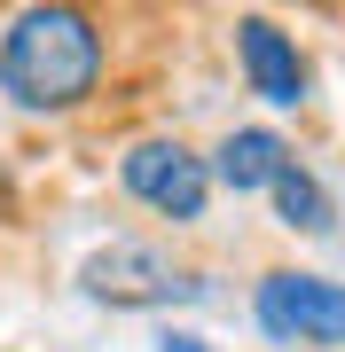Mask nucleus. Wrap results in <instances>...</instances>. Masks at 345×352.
<instances>
[{
    "label": "nucleus",
    "mask_w": 345,
    "mask_h": 352,
    "mask_svg": "<svg viewBox=\"0 0 345 352\" xmlns=\"http://www.w3.org/2000/svg\"><path fill=\"white\" fill-rule=\"evenodd\" d=\"M118 196L141 204L149 219H165V227H196L212 212V157L196 149V141H180V133H134L126 149H118Z\"/></svg>",
    "instance_id": "7ed1b4c3"
},
{
    "label": "nucleus",
    "mask_w": 345,
    "mask_h": 352,
    "mask_svg": "<svg viewBox=\"0 0 345 352\" xmlns=\"http://www.w3.org/2000/svg\"><path fill=\"white\" fill-rule=\"evenodd\" d=\"M79 298L103 314H173V305H205L212 274L189 258H173V243L149 235H110L103 251L79 258Z\"/></svg>",
    "instance_id": "f03ea898"
},
{
    "label": "nucleus",
    "mask_w": 345,
    "mask_h": 352,
    "mask_svg": "<svg viewBox=\"0 0 345 352\" xmlns=\"http://www.w3.org/2000/svg\"><path fill=\"white\" fill-rule=\"evenodd\" d=\"M236 71H243V87L267 102V110H306V102H314L306 47H298L267 8H243L236 16Z\"/></svg>",
    "instance_id": "39448f33"
},
{
    "label": "nucleus",
    "mask_w": 345,
    "mask_h": 352,
    "mask_svg": "<svg viewBox=\"0 0 345 352\" xmlns=\"http://www.w3.org/2000/svg\"><path fill=\"white\" fill-rule=\"evenodd\" d=\"M205 157H212V188H228V196H267L298 149H291L275 126H228Z\"/></svg>",
    "instance_id": "423d86ee"
},
{
    "label": "nucleus",
    "mask_w": 345,
    "mask_h": 352,
    "mask_svg": "<svg viewBox=\"0 0 345 352\" xmlns=\"http://www.w3.org/2000/svg\"><path fill=\"white\" fill-rule=\"evenodd\" d=\"M110 87V24L79 0H32L0 24V102L16 118H79Z\"/></svg>",
    "instance_id": "f257e3e1"
},
{
    "label": "nucleus",
    "mask_w": 345,
    "mask_h": 352,
    "mask_svg": "<svg viewBox=\"0 0 345 352\" xmlns=\"http://www.w3.org/2000/svg\"><path fill=\"white\" fill-rule=\"evenodd\" d=\"M267 204H275V219L291 227V235H330V227H337V204H330V188H322V173L306 157L282 164V180L267 188Z\"/></svg>",
    "instance_id": "0eeeda50"
},
{
    "label": "nucleus",
    "mask_w": 345,
    "mask_h": 352,
    "mask_svg": "<svg viewBox=\"0 0 345 352\" xmlns=\"http://www.w3.org/2000/svg\"><path fill=\"white\" fill-rule=\"evenodd\" d=\"M157 352H212L196 329H157Z\"/></svg>",
    "instance_id": "6e6552de"
},
{
    "label": "nucleus",
    "mask_w": 345,
    "mask_h": 352,
    "mask_svg": "<svg viewBox=\"0 0 345 352\" xmlns=\"http://www.w3.org/2000/svg\"><path fill=\"white\" fill-rule=\"evenodd\" d=\"M251 321L267 344L298 352H345V282L314 274V266H275L251 289Z\"/></svg>",
    "instance_id": "20e7f679"
}]
</instances>
